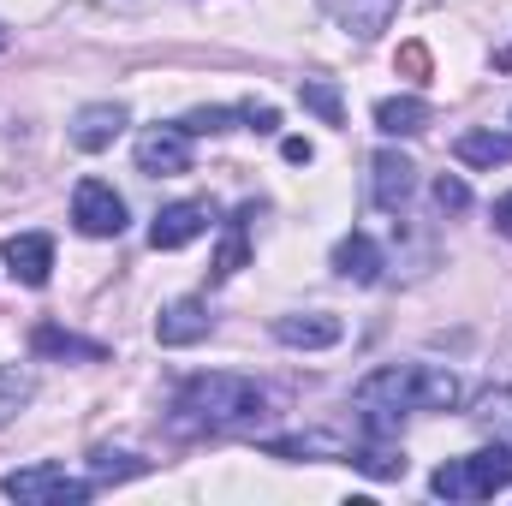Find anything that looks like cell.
Returning <instances> with one entry per match:
<instances>
[{"label": "cell", "instance_id": "cell-19", "mask_svg": "<svg viewBox=\"0 0 512 506\" xmlns=\"http://www.w3.org/2000/svg\"><path fill=\"white\" fill-rule=\"evenodd\" d=\"M268 453H274V459H316V453L346 459V441H340V435H274Z\"/></svg>", "mask_w": 512, "mask_h": 506}, {"label": "cell", "instance_id": "cell-16", "mask_svg": "<svg viewBox=\"0 0 512 506\" xmlns=\"http://www.w3.org/2000/svg\"><path fill=\"white\" fill-rule=\"evenodd\" d=\"M429 120H435V108L423 96H387V102H376V131H387V137H417V131H429Z\"/></svg>", "mask_w": 512, "mask_h": 506}, {"label": "cell", "instance_id": "cell-10", "mask_svg": "<svg viewBox=\"0 0 512 506\" xmlns=\"http://www.w3.org/2000/svg\"><path fill=\"white\" fill-rule=\"evenodd\" d=\"M0 256H6V274H12V280H24V286H48L54 239H48V233H12V239L0 245Z\"/></svg>", "mask_w": 512, "mask_h": 506}, {"label": "cell", "instance_id": "cell-31", "mask_svg": "<svg viewBox=\"0 0 512 506\" xmlns=\"http://www.w3.org/2000/svg\"><path fill=\"white\" fill-rule=\"evenodd\" d=\"M0 48H6V30H0Z\"/></svg>", "mask_w": 512, "mask_h": 506}, {"label": "cell", "instance_id": "cell-13", "mask_svg": "<svg viewBox=\"0 0 512 506\" xmlns=\"http://www.w3.org/2000/svg\"><path fill=\"white\" fill-rule=\"evenodd\" d=\"M346 328H340V316H328V310H310V316H280L274 322V340L280 346H304V352H322V346H334Z\"/></svg>", "mask_w": 512, "mask_h": 506}, {"label": "cell", "instance_id": "cell-6", "mask_svg": "<svg viewBox=\"0 0 512 506\" xmlns=\"http://www.w3.org/2000/svg\"><path fill=\"white\" fill-rule=\"evenodd\" d=\"M137 173H149V179L191 173V131H185V126L143 131V137H137Z\"/></svg>", "mask_w": 512, "mask_h": 506}, {"label": "cell", "instance_id": "cell-8", "mask_svg": "<svg viewBox=\"0 0 512 506\" xmlns=\"http://www.w3.org/2000/svg\"><path fill=\"white\" fill-rule=\"evenodd\" d=\"M203 233H209V203H167L155 215V227H149V245L155 251H185Z\"/></svg>", "mask_w": 512, "mask_h": 506}, {"label": "cell", "instance_id": "cell-9", "mask_svg": "<svg viewBox=\"0 0 512 506\" xmlns=\"http://www.w3.org/2000/svg\"><path fill=\"white\" fill-rule=\"evenodd\" d=\"M209 328H215V316H209L203 298H173L155 316V340L161 346H197V340H209Z\"/></svg>", "mask_w": 512, "mask_h": 506}, {"label": "cell", "instance_id": "cell-12", "mask_svg": "<svg viewBox=\"0 0 512 506\" xmlns=\"http://www.w3.org/2000/svg\"><path fill=\"white\" fill-rule=\"evenodd\" d=\"M120 131H126V108H120V102H90V108H78V114H72V143H78V149H90V155H96V149H108Z\"/></svg>", "mask_w": 512, "mask_h": 506}, {"label": "cell", "instance_id": "cell-5", "mask_svg": "<svg viewBox=\"0 0 512 506\" xmlns=\"http://www.w3.org/2000/svg\"><path fill=\"white\" fill-rule=\"evenodd\" d=\"M72 221H78L84 239H120V233H126V203H120L114 185L84 179V185L72 191Z\"/></svg>", "mask_w": 512, "mask_h": 506}, {"label": "cell", "instance_id": "cell-25", "mask_svg": "<svg viewBox=\"0 0 512 506\" xmlns=\"http://www.w3.org/2000/svg\"><path fill=\"white\" fill-rule=\"evenodd\" d=\"M435 203L447 209V215H459V209H471V191H465V179H435Z\"/></svg>", "mask_w": 512, "mask_h": 506}, {"label": "cell", "instance_id": "cell-29", "mask_svg": "<svg viewBox=\"0 0 512 506\" xmlns=\"http://www.w3.org/2000/svg\"><path fill=\"white\" fill-rule=\"evenodd\" d=\"M310 155H316V149H310L304 137H286V161H310Z\"/></svg>", "mask_w": 512, "mask_h": 506}, {"label": "cell", "instance_id": "cell-30", "mask_svg": "<svg viewBox=\"0 0 512 506\" xmlns=\"http://www.w3.org/2000/svg\"><path fill=\"white\" fill-rule=\"evenodd\" d=\"M495 66H501V72H512V48H501V54H495Z\"/></svg>", "mask_w": 512, "mask_h": 506}, {"label": "cell", "instance_id": "cell-23", "mask_svg": "<svg viewBox=\"0 0 512 506\" xmlns=\"http://www.w3.org/2000/svg\"><path fill=\"white\" fill-rule=\"evenodd\" d=\"M298 102H304L310 114H322V126H340V120H346V108H340V90H334V84H322V78H310V84L298 90Z\"/></svg>", "mask_w": 512, "mask_h": 506}, {"label": "cell", "instance_id": "cell-4", "mask_svg": "<svg viewBox=\"0 0 512 506\" xmlns=\"http://www.w3.org/2000/svg\"><path fill=\"white\" fill-rule=\"evenodd\" d=\"M0 489L24 506H66V501H90L102 483H96V477H90V483H84V477H66L60 465H24V471L0 477Z\"/></svg>", "mask_w": 512, "mask_h": 506}, {"label": "cell", "instance_id": "cell-26", "mask_svg": "<svg viewBox=\"0 0 512 506\" xmlns=\"http://www.w3.org/2000/svg\"><path fill=\"white\" fill-rule=\"evenodd\" d=\"M239 120H245L251 131H274V126H280V114H274L268 102H245V108H239Z\"/></svg>", "mask_w": 512, "mask_h": 506}, {"label": "cell", "instance_id": "cell-24", "mask_svg": "<svg viewBox=\"0 0 512 506\" xmlns=\"http://www.w3.org/2000/svg\"><path fill=\"white\" fill-rule=\"evenodd\" d=\"M233 120H239V108H197V114H185L179 126L191 131V137H209V131H233Z\"/></svg>", "mask_w": 512, "mask_h": 506}, {"label": "cell", "instance_id": "cell-27", "mask_svg": "<svg viewBox=\"0 0 512 506\" xmlns=\"http://www.w3.org/2000/svg\"><path fill=\"white\" fill-rule=\"evenodd\" d=\"M399 66H405L411 78H423V72H429V48H423V42H405V48H399Z\"/></svg>", "mask_w": 512, "mask_h": 506}, {"label": "cell", "instance_id": "cell-3", "mask_svg": "<svg viewBox=\"0 0 512 506\" xmlns=\"http://www.w3.org/2000/svg\"><path fill=\"white\" fill-rule=\"evenodd\" d=\"M501 489H512V447H483L471 459H447L429 477V495H441V501H489Z\"/></svg>", "mask_w": 512, "mask_h": 506}, {"label": "cell", "instance_id": "cell-7", "mask_svg": "<svg viewBox=\"0 0 512 506\" xmlns=\"http://www.w3.org/2000/svg\"><path fill=\"white\" fill-rule=\"evenodd\" d=\"M411 191H417V167H411V155L382 149V155L370 161V203H376V209H387V215H399Z\"/></svg>", "mask_w": 512, "mask_h": 506}, {"label": "cell", "instance_id": "cell-22", "mask_svg": "<svg viewBox=\"0 0 512 506\" xmlns=\"http://www.w3.org/2000/svg\"><path fill=\"white\" fill-rule=\"evenodd\" d=\"M30 393H36V381L24 376V370H12V364H0V423H12L30 405Z\"/></svg>", "mask_w": 512, "mask_h": 506}, {"label": "cell", "instance_id": "cell-2", "mask_svg": "<svg viewBox=\"0 0 512 506\" xmlns=\"http://www.w3.org/2000/svg\"><path fill=\"white\" fill-rule=\"evenodd\" d=\"M262 417H268V393L251 376H227V370L191 376L173 399L179 435H239V429H256Z\"/></svg>", "mask_w": 512, "mask_h": 506}, {"label": "cell", "instance_id": "cell-18", "mask_svg": "<svg viewBox=\"0 0 512 506\" xmlns=\"http://www.w3.org/2000/svg\"><path fill=\"white\" fill-rule=\"evenodd\" d=\"M453 149L465 167H507L512 161V137H501V131H465Z\"/></svg>", "mask_w": 512, "mask_h": 506}, {"label": "cell", "instance_id": "cell-28", "mask_svg": "<svg viewBox=\"0 0 512 506\" xmlns=\"http://www.w3.org/2000/svg\"><path fill=\"white\" fill-rule=\"evenodd\" d=\"M495 233H507V239H512V191L495 203Z\"/></svg>", "mask_w": 512, "mask_h": 506}, {"label": "cell", "instance_id": "cell-14", "mask_svg": "<svg viewBox=\"0 0 512 506\" xmlns=\"http://www.w3.org/2000/svg\"><path fill=\"white\" fill-rule=\"evenodd\" d=\"M30 352H36V358H78V364H102V358H108L102 340H78L72 328H54V322H42V328L30 334Z\"/></svg>", "mask_w": 512, "mask_h": 506}, {"label": "cell", "instance_id": "cell-15", "mask_svg": "<svg viewBox=\"0 0 512 506\" xmlns=\"http://www.w3.org/2000/svg\"><path fill=\"white\" fill-rule=\"evenodd\" d=\"M322 6H328L358 42H370V36H382L387 24H393V6H399V0H322Z\"/></svg>", "mask_w": 512, "mask_h": 506}, {"label": "cell", "instance_id": "cell-21", "mask_svg": "<svg viewBox=\"0 0 512 506\" xmlns=\"http://www.w3.org/2000/svg\"><path fill=\"white\" fill-rule=\"evenodd\" d=\"M143 471H149L143 459L114 453V447H96V453H90V477H96V483H126V477H143Z\"/></svg>", "mask_w": 512, "mask_h": 506}, {"label": "cell", "instance_id": "cell-17", "mask_svg": "<svg viewBox=\"0 0 512 506\" xmlns=\"http://www.w3.org/2000/svg\"><path fill=\"white\" fill-rule=\"evenodd\" d=\"M256 209H239L233 221H227V233H221V251H215V262H209V280L221 286V280H233L239 268H245V256H251V239H245V221H251Z\"/></svg>", "mask_w": 512, "mask_h": 506}, {"label": "cell", "instance_id": "cell-11", "mask_svg": "<svg viewBox=\"0 0 512 506\" xmlns=\"http://www.w3.org/2000/svg\"><path fill=\"white\" fill-rule=\"evenodd\" d=\"M334 274L352 280V286H376V280H382V245H376L370 233H346V239L334 245Z\"/></svg>", "mask_w": 512, "mask_h": 506}, {"label": "cell", "instance_id": "cell-1", "mask_svg": "<svg viewBox=\"0 0 512 506\" xmlns=\"http://www.w3.org/2000/svg\"><path fill=\"white\" fill-rule=\"evenodd\" d=\"M459 399H465V387L441 364H382L376 376H364L352 387V405L364 411V429L376 441L399 429L405 411H453Z\"/></svg>", "mask_w": 512, "mask_h": 506}, {"label": "cell", "instance_id": "cell-20", "mask_svg": "<svg viewBox=\"0 0 512 506\" xmlns=\"http://www.w3.org/2000/svg\"><path fill=\"white\" fill-rule=\"evenodd\" d=\"M346 465H358L364 477H382V483L405 477V453H393V447H346Z\"/></svg>", "mask_w": 512, "mask_h": 506}]
</instances>
